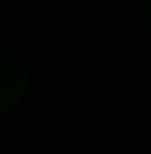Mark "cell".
Masks as SVG:
<instances>
[{
    "mask_svg": "<svg viewBox=\"0 0 151 154\" xmlns=\"http://www.w3.org/2000/svg\"><path fill=\"white\" fill-rule=\"evenodd\" d=\"M27 92V69L13 53L0 49V112L13 108Z\"/></svg>",
    "mask_w": 151,
    "mask_h": 154,
    "instance_id": "obj_1",
    "label": "cell"
},
{
    "mask_svg": "<svg viewBox=\"0 0 151 154\" xmlns=\"http://www.w3.org/2000/svg\"><path fill=\"white\" fill-rule=\"evenodd\" d=\"M141 13H145V20L151 23V0H141Z\"/></svg>",
    "mask_w": 151,
    "mask_h": 154,
    "instance_id": "obj_2",
    "label": "cell"
}]
</instances>
